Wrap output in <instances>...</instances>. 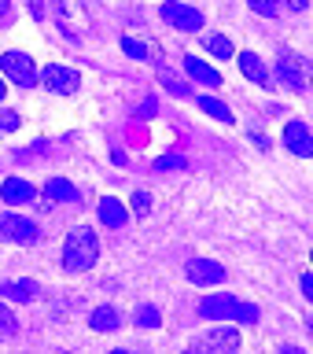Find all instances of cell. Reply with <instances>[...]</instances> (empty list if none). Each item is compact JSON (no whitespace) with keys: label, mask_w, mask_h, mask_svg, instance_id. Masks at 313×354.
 <instances>
[{"label":"cell","mask_w":313,"mask_h":354,"mask_svg":"<svg viewBox=\"0 0 313 354\" xmlns=\"http://www.w3.org/2000/svg\"><path fill=\"white\" fill-rule=\"evenodd\" d=\"M287 8H292V11H306L310 0H287Z\"/></svg>","instance_id":"cell-31"},{"label":"cell","mask_w":313,"mask_h":354,"mask_svg":"<svg viewBox=\"0 0 313 354\" xmlns=\"http://www.w3.org/2000/svg\"><path fill=\"white\" fill-rule=\"evenodd\" d=\"M19 111H4L0 107V133H11V129H19Z\"/></svg>","instance_id":"cell-27"},{"label":"cell","mask_w":313,"mask_h":354,"mask_svg":"<svg viewBox=\"0 0 313 354\" xmlns=\"http://www.w3.org/2000/svg\"><path fill=\"white\" fill-rule=\"evenodd\" d=\"M0 199L11 207H22V203H33V199H37V188L30 181H22V177H8V181L0 185Z\"/></svg>","instance_id":"cell-11"},{"label":"cell","mask_w":313,"mask_h":354,"mask_svg":"<svg viewBox=\"0 0 313 354\" xmlns=\"http://www.w3.org/2000/svg\"><path fill=\"white\" fill-rule=\"evenodd\" d=\"M254 15H265V19H276L281 15V0H247Z\"/></svg>","instance_id":"cell-23"},{"label":"cell","mask_w":313,"mask_h":354,"mask_svg":"<svg viewBox=\"0 0 313 354\" xmlns=\"http://www.w3.org/2000/svg\"><path fill=\"white\" fill-rule=\"evenodd\" d=\"M159 15H162L166 26H173L181 33H196L199 26H203V15H199L192 4H184V0H162Z\"/></svg>","instance_id":"cell-6"},{"label":"cell","mask_w":313,"mask_h":354,"mask_svg":"<svg viewBox=\"0 0 313 354\" xmlns=\"http://www.w3.org/2000/svg\"><path fill=\"white\" fill-rule=\"evenodd\" d=\"M129 207H133V214L137 218H144V214H151V192H133V199H129Z\"/></svg>","instance_id":"cell-24"},{"label":"cell","mask_w":313,"mask_h":354,"mask_svg":"<svg viewBox=\"0 0 313 354\" xmlns=\"http://www.w3.org/2000/svg\"><path fill=\"white\" fill-rule=\"evenodd\" d=\"M30 11H33V19H44V4H41V0H30Z\"/></svg>","instance_id":"cell-30"},{"label":"cell","mask_w":313,"mask_h":354,"mask_svg":"<svg viewBox=\"0 0 313 354\" xmlns=\"http://www.w3.org/2000/svg\"><path fill=\"white\" fill-rule=\"evenodd\" d=\"M284 148L292 155H298V159H310L313 155V133H310V126L303 118H292L284 126Z\"/></svg>","instance_id":"cell-10"},{"label":"cell","mask_w":313,"mask_h":354,"mask_svg":"<svg viewBox=\"0 0 313 354\" xmlns=\"http://www.w3.org/2000/svg\"><path fill=\"white\" fill-rule=\"evenodd\" d=\"M196 107L203 111V115H210L214 122H225V126H232V111H229V104H221V100H214V96H199Z\"/></svg>","instance_id":"cell-17"},{"label":"cell","mask_w":313,"mask_h":354,"mask_svg":"<svg viewBox=\"0 0 313 354\" xmlns=\"http://www.w3.org/2000/svg\"><path fill=\"white\" fill-rule=\"evenodd\" d=\"M159 310H155V306H140L137 310V325H144V328H159Z\"/></svg>","instance_id":"cell-26"},{"label":"cell","mask_w":313,"mask_h":354,"mask_svg":"<svg viewBox=\"0 0 313 354\" xmlns=\"http://www.w3.org/2000/svg\"><path fill=\"white\" fill-rule=\"evenodd\" d=\"M99 262V236L93 225H77L66 232L63 243V270L66 273H85Z\"/></svg>","instance_id":"cell-1"},{"label":"cell","mask_w":313,"mask_h":354,"mask_svg":"<svg viewBox=\"0 0 313 354\" xmlns=\"http://www.w3.org/2000/svg\"><path fill=\"white\" fill-rule=\"evenodd\" d=\"M41 82L52 88V93H59V96H70L77 93V85H82V74L70 71V66H59V63H48L41 71Z\"/></svg>","instance_id":"cell-9"},{"label":"cell","mask_w":313,"mask_h":354,"mask_svg":"<svg viewBox=\"0 0 313 354\" xmlns=\"http://www.w3.org/2000/svg\"><path fill=\"white\" fill-rule=\"evenodd\" d=\"M96 214H99V221H104L107 229H122V225H126V221H129V210L122 207L115 196H104V199H99Z\"/></svg>","instance_id":"cell-15"},{"label":"cell","mask_w":313,"mask_h":354,"mask_svg":"<svg viewBox=\"0 0 313 354\" xmlns=\"http://www.w3.org/2000/svg\"><path fill=\"white\" fill-rule=\"evenodd\" d=\"M4 93H8V85H4V82H0V100H4Z\"/></svg>","instance_id":"cell-33"},{"label":"cell","mask_w":313,"mask_h":354,"mask_svg":"<svg viewBox=\"0 0 313 354\" xmlns=\"http://www.w3.org/2000/svg\"><path fill=\"white\" fill-rule=\"evenodd\" d=\"M303 295L313 299V277H310V273H303Z\"/></svg>","instance_id":"cell-29"},{"label":"cell","mask_w":313,"mask_h":354,"mask_svg":"<svg viewBox=\"0 0 313 354\" xmlns=\"http://www.w3.org/2000/svg\"><path fill=\"white\" fill-rule=\"evenodd\" d=\"M122 52L133 55V59H151V44L137 37H122Z\"/></svg>","instance_id":"cell-22"},{"label":"cell","mask_w":313,"mask_h":354,"mask_svg":"<svg viewBox=\"0 0 313 354\" xmlns=\"http://www.w3.org/2000/svg\"><path fill=\"white\" fill-rule=\"evenodd\" d=\"M199 317L203 321H243V325H254L258 321V306L254 303H243L236 295H207L203 303H199Z\"/></svg>","instance_id":"cell-2"},{"label":"cell","mask_w":313,"mask_h":354,"mask_svg":"<svg viewBox=\"0 0 313 354\" xmlns=\"http://www.w3.org/2000/svg\"><path fill=\"white\" fill-rule=\"evenodd\" d=\"M37 281H4L0 284V295L8 299V303H33L37 299Z\"/></svg>","instance_id":"cell-16"},{"label":"cell","mask_w":313,"mask_h":354,"mask_svg":"<svg viewBox=\"0 0 313 354\" xmlns=\"http://www.w3.org/2000/svg\"><path fill=\"white\" fill-rule=\"evenodd\" d=\"M184 71L196 85H207V88H221V74L214 71L210 63H203L199 55H184Z\"/></svg>","instance_id":"cell-12"},{"label":"cell","mask_w":313,"mask_h":354,"mask_svg":"<svg viewBox=\"0 0 313 354\" xmlns=\"http://www.w3.org/2000/svg\"><path fill=\"white\" fill-rule=\"evenodd\" d=\"M0 71L8 74V82H15L22 88H33L37 85V66L26 52H4L0 55Z\"/></svg>","instance_id":"cell-7"},{"label":"cell","mask_w":313,"mask_h":354,"mask_svg":"<svg viewBox=\"0 0 313 354\" xmlns=\"http://www.w3.org/2000/svg\"><path fill=\"white\" fill-rule=\"evenodd\" d=\"M184 166H188V159H184V155H162V159H155V170H184Z\"/></svg>","instance_id":"cell-25"},{"label":"cell","mask_w":313,"mask_h":354,"mask_svg":"<svg viewBox=\"0 0 313 354\" xmlns=\"http://www.w3.org/2000/svg\"><path fill=\"white\" fill-rule=\"evenodd\" d=\"M232 59L240 63V71H243V77H247V82H254V85H269V71H265V63L258 59V55L254 52H236L232 55Z\"/></svg>","instance_id":"cell-13"},{"label":"cell","mask_w":313,"mask_h":354,"mask_svg":"<svg viewBox=\"0 0 313 354\" xmlns=\"http://www.w3.org/2000/svg\"><path fill=\"white\" fill-rule=\"evenodd\" d=\"M88 325H93L96 332H115L122 321H118V310L115 306H96L93 317H88Z\"/></svg>","instance_id":"cell-19"},{"label":"cell","mask_w":313,"mask_h":354,"mask_svg":"<svg viewBox=\"0 0 313 354\" xmlns=\"http://www.w3.org/2000/svg\"><path fill=\"white\" fill-rule=\"evenodd\" d=\"M159 77H162V85L170 88L173 96H181V100H184V96H192V88H188V85L181 82V77H177V74L170 71V66H159Z\"/></svg>","instance_id":"cell-20"},{"label":"cell","mask_w":313,"mask_h":354,"mask_svg":"<svg viewBox=\"0 0 313 354\" xmlns=\"http://www.w3.org/2000/svg\"><path fill=\"white\" fill-rule=\"evenodd\" d=\"M44 199H48V203H77L82 192H77V185H70L66 177H48V185H44Z\"/></svg>","instance_id":"cell-14"},{"label":"cell","mask_w":313,"mask_h":354,"mask_svg":"<svg viewBox=\"0 0 313 354\" xmlns=\"http://www.w3.org/2000/svg\"><path fill=\"white\" fill-rule=\"evenodd\" d=\"M203 48L214 55V59H232V55H236V48H232V41L225 37V33H207Z\"/></svg>","instance_id":"cell-18"},{"label":"cell","mask_w":313,"mask_h":354,"mask_svg":"<svg viewBox=\"0 0 313 354\" xmlns=\"http://www.w3.org/2000/svg\"><path fill=\"white\" fill-rule=\"evenodd\" d=\"M155 115V100H144L140 104V118H151Z\"/></svg>","instance_id":"cell-28"},{"label":"cell","mask_w":313,"mask_h":354,"mask_svg":"<svg viewBox=\"0 0 313 354\" xmlns=\"http://www.w3.org/2000/svg\"><path fill=\"white\" fill-rule=\"evenodd\" d=\"M276 77H281V85H287L292 93H303L306 77H310V59L298 52H281L276 55Z\"/></svg>","instance_id":"cell-3"},{"label":"cell","mask_w":313,"mask_h":354,"mask_svg":"<svg viewBox=\"0 0 313 354\" xmlns=\"http://www.w3.org/2000/svg\"><path fill=\"white\" fill-rule=\"evenodd\" d=\"M188 351H196V354H221V351H240V332L232 328V325H218V328L203 332V336H196V339H192V347H188Z\"/></svg>","instance_id":"cell-5"},{"label":"cell","mask_w":313,"mask_h":354,"mask_svg":"<svg viewBox=\"0 0 313 354\" xmlns=\"http://www.w3.org/2000/svg\"><path fill=\"white\" fill-rule=\"evenodd\" d=\"M184 277L199 288H214V284H225V266L214 259H192L184 266Z\"/></svg>","instance_id":"cell-8"},{"label":"cell","mask_w":313,"mask_h":354,"mask_svg":"<svg viewBox=\"0 0 313 354\" xmlns=\"http://www.w3.org/2000/svg\"><path fill=\"white\" fill-rule=\"evenodd\" d=\"M0 240L4 243H19V248H30V243L41 240V229L33 218L22 214H0Z\"/></svg>","instance_id":"cell-4"},{"label":"cell","mask_w":313,"mask_h":354,"mask_svg":"<svg viewBox=\"0 0 313 354\" xmlns=\"http://www.w3.org/2000/svg\"><path fill=\"white\" fill-rule=\"evenodd\" d=\"M11 15V0H0V19H8Z\"/></svg>","instance_id":"cell-32"},{"label":"cell","mask_w":313,"mask_h":354,"mask_svg":"<svg viewBox=\"0 0 313 354\" xmlns=\"http://www.w3.org/2000/svg\"><path fill=\"white\" fill-rule=\"evenodd\" d=\"M15 336H19V321L8 303H0V339H15Z\"/></svg>","instance_id":"cell-21"}]
</instances>
